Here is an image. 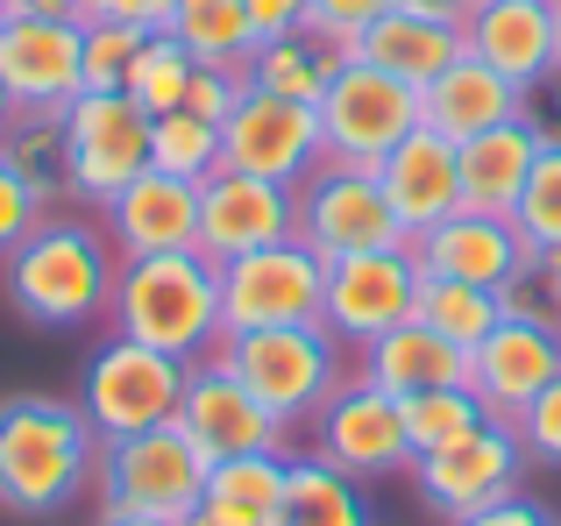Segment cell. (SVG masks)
<instances>
[{
    "mask_svg": "<svg viewBox=\"0 0 561 526\" xmlns=\"http://www.w3.org/2000/svg\"><path fill=\"white\" fill-rule=\"evenodd\" d=\"M100 434L79 399L57 391H8L0 399V513L50 526L93 491Z\"/></svg>",
    "mask_w": 561,
    "mask_h": 526,
    "instance_id": "6da1fadb",
    "label": "cell"
},
{
    "mask_svg": "<svg viewBox=\"0 0 561 526\" xmlns=\"http://www.w3.org/2000/svg\"><path fill=\"white\" fill-rule=\"evenodd\" d=\"M114 277H122V250L107 242V228L79 221V214H57V207L28 228L22 250L0 256V291H8V306L28 328H50V334L107 320Z\"/></svg>",
    "mask_w": 561,
    "mask_h": 526,
    "instance_id": "7a4b0ae2",
    "label": "cell"
},
{
    "mask_svg": "<svg viewBox=\"0 0 561 526\" xmlns=\"http://www.w3.org/2000/svg\"><path fill=\"white\" fill-rule=\"evenodd\" d=\"M107 328L128 342H150L179 363H199L220 348V263L199 250L122 256Z\"/></svg>",
    "mask_w": 561,
    "mask_h": 526,
    "instance_id": "3957f363",
    "label": "cell"
},
{
    "mask_svg": "<svg viewBox=\"0 0 561 526\" xmlns=\"http://www.w3.org/2000/svg\"><path fill=\"white\" fill-rule=\"evenodd\" d=\"M214 363H228V370L242 377V385L256 391L277 420H291V427H299V420H313L320 405L334 399V385L356 370V363H348V348L328 334V320L256 328V334H220Z\"/></svg>",
    "mask_w": 561,
    "mask_h": 526,
    "instance_id": "277c9868",
    "label": "cell"
},
{
    "mask_svg": "<svg viewBox=\"0 0 561 526\" xmlns=\"http://www.w3.org/2000/svg\"><path fill=\"white\" fill-rule=\"evenodd\" d=\"M206 477H214V456L179 427H142L122 434V442H100V470H93V499L100 513H150V519H192L206 499Z\"/></svg>",
    "mask_w": 561,
    "mask_h": 526,
    "instance_id": "5b68a950",
    "label": "cell"
},
{
    "mask_svg": "<svg viewBox=\"0 0 561 526\" xmlns=\"http://www.w3.org/2000/svg\"><path fill=\"white\" fill-rule=\"evenodd\" d=\"M185 370L192 363L164 356V348H150V342H128V334L107 328L93 342V356L79 363V405H85V420H93L100 442H122V434L179 420Z\"/></svg>",
    "mask_w": 561,
    "mask_h": 526,
    "instance_id": "8992f818",
    "label": "cell"
},
{
    "mask_svg": "<svg viewBox=\"0 0 561 526\" xmlns=\"http://www.w3.org/2000/svg\"><path fill=\"white\" fill-rule=\"evenodd\" d=\"M320 306H328V263L299 236L220 263V334L299 328V320H320Z\"/></svg>",
    "mask_w": 561,
    "mask_h": 526,
    "instance_id": "52a82bcc",
    "label": "cell"
},
{
    "mask_svg": "<svg viewBox=\"0 0 561 526\" xmlns=\"http://www.w3.org/2000/svg\"><path fill=\"white\" fill-rule=\"evenodd\" d=\"M220 164L299 193V185L328 164L320 107H306V100H277V93H263V85H249V93L234 100V114L220 122Z\"/></svg>",
    "mask_w": 561,
    "mask_h": 526,
    "instance_id": "ba28073f",
    "label": "cell"
},
{
    "mask_svg": "<svg viewBox=\"0 0 561 526\" xmlns=\"http://www.w3.org/2000/svg\"><path fill=\"white\" fill-rule=\"evenodd\" d=\"M412 128H420V85L391 79V71L363 65V57H348L342 79H334L328 100H320V136H328L334 164L377 171Z\"/></svg>",
    "mask_w": 561,
    "mask_h": 526,
    "instance_id": "9c48e42d",
    "label": "cell"
},
{
    "mask_svg": "<svg viewBox=\"0 0 561 526\" xmlns=\"http://www.w3.org/2000/svg\"><path fill=\"white\" fill-rule=\"evenodd\" d=\"M519 470H526V448H519V434H512V420H483L462 442H440V448H426V456H412L420 505L448 526L483 513V505H497V499H512V491H519Z\"/></svg>",
    "mask_w": 561,
    "mask_h": 526,
    "instance_id": "30bf717a",
    "label": "cell"
},
{
    "mask_svg": "<svg viewBox=\"0 0 561 526\" xmlns=\"http://www.w3.org/2000/svg\"><path fill=\"white\" fill-rule=\"evenodd\" d=\"M299 242L320 263H342V256H363V250H405V228H398L377 171L334 164L328 157V164L299 185Z\"/></svg>",
    "mask_w": 561,
    "mask_h": 526,
    "instance_id": "8fae6325",
    "label": "cell"
},
{
    "mask_svg": "<svg viewBox=\"0 0 561 526\" xmlns=\"http://www.w3.org/2000/svg\"><path fill=\"white\" fill-rule=\"evenodd\" d=\"M65 142H71V199L93 214L128 179L150 171V114L128 93H79L65 107Z\"/></svg>",
    "mask_w": 561,
    "mask_h": 526,
    "instance_id": "7c38bea8",
    "label": "cell"
},
{
    "mask_svg": "<svg viewBox=\"0 0 561 526\" xmlns=\"http://www.w3.org/2000/svg\"><path fill=\"white\" fill-rule=\"evenodd\" d=\"M306 427H313V456L334 462V470H348V477H398V470H412L405 405H398L391 391H377L370 377H356V370L334 385V399L320 405Z\"/></svg>",
    "mask_w": 561,
    "mask_h": 526,
    "instance_id": "4fadbf2b",
    "label": "cell"
},
{
    "mask_svg": "<svg viewBox=\"0 0 561 526\" xmlns=\"http://www.w3.org/2000/svg\"><path fill=\"white\" fill-rule=\"evenodd\" d=\"M420 256L405 250H363V256H342L328 263V306H320V320H328V334L342 348H363L377 342V334L405 328L412 313H420Z\"/></svg>",
    "mask_w": 561,
    "mask_h": 526,
    "instance_id": "5bb4252c",
    "label": "cell"
},
{
    "mask_svg": "<svg viewBox=\"0 0 561 526\" xmlns=\"http://www.w3.org/2000/svg\"><path fill=\"white\" fill-rule=\"evenodd\" d=\"M179 427L206 448L214 462L228 456H263V448H285L291 442V420H277L228 363L199 356L185 370V399H179Z\"/></svg>",
    "mask_w": 561,
    "mask_h": 526,
    "instance_id": "9a60e30c",
    "label": "cell"
},
{
    "mask_svg": "<svg viewBox=\"0 0 561 526\" xmlns=\"http://www.w3.org/2000/svg\"><path fill=\"white\" fill-rule=\"evenodd\" d=\"M561 377V320L505 313L477 348H469V391L483 399L491 420H519Z\"/></svg>",
    "mask_w": 561,
    "mask_h": 526,
    "instance_id": "2e32d148",
    "label": "cell"
},
{
    "mask_svg": "<svg viewBox=\"0 0 561 526\" xmlns=\"http://www.w3.org/2000/svg\"><path fill=\"white\" fill-rule=\"evenodd\" d=\"M0 79L22 114H65L85 93V22L8 14L0 28Z\"/></svg>",
    "mask_w": 561,
    "mask_h": 526,
    "instance_id": "e0dca14e",
    "label": "cell"
},
{
    "mask_svg": "<svg viewBox=\"0 0 561 526\" xmlns=\"http://www.w3.org/2000/svg\"><path fill=\"white\" fill-rule=\"evenodd\" d=\"M299 236V193L271 179L220 164L214 179H199V256L228 263L242 250H271V242Z\"/></svg>",
    "mask_w": 561,
    "mask_h": 526,
    "instance_id": "ac0fdd59",
    "label": "cell"
},
{
    "mask_svg": "<svg viewBox=\"0 0 561 526\" xmlns=\"http://www.w3.org/2000/svg\"><path fill=\"white\" fill-rule=\"evenodd\" d=\"M462 50L483 57L497 79L526 85L561 79V22L554 0H477V14L462 22Z\"/></svg>",
    "mask_w": 561,
    "mask_h": 526,
    "instance_id": "d6986e66",
    "label": "cell"
},
{
    "mask_svg": "<svg viewBox=\"0 0 561 526\" xmlns=\"http://www.w3.org/2000/svg\"><path fill=\"white\" fill-rule=\"evenodd\" d=\"M100 228L122 256H164V250H199V185L171 171H142L100 207Z\"/></svg>",
    "mask_w": 561,
    "mask_h": 526,
    "instance_id": "ffe728a7",
    "label": "cell"
},
{
    "mask_svg": "<svg viewBox=\"0 0 561 526\" xmlns=\"http://www.w3.org/2000/svg\"><path fill=\"white\" fill-rule=\"evenodd\" d=\"M412 256H420L426 277H462V285H483V291H505L512 271H519L526 256V236L512 214H477V207H455L440 228H426L420 242H412Z\"/></svg>",
    "mask_w": 561,
    "mask_h": 526,
    "instance_id": "44dd1931",
    "label": "cell"
},
{
    "mask_svg": "<svg viewBox=\"0 0 561 526\" xmlns=\"http://www.w3.org/2000/svg\"><path fill=\"white\" fill-rule=\"evenodd\" d=\"M377 185H383V199H391L405 242H420L426 228H440L455 207H462V164H455V142L434 136V128H412V136L377 164Z\"/></svg>",
    "mask_w": 561,
    "mask_h": 526,
    "instance_id": "7402d4cb",
    "label": "cell"
},
{
    "mask_svg": "<svg viewBox=\"0 0 561 526\" xmlns=\"http://www.w3.org/2000/svg\"><path fill=\"white\" fill-rule=\"evenodd\" d=\"M540 142H548V128H540V114H512V122L483 128V136L455 142V164H462V207L477 214H512L526 193V171H534Z\"/></svg>",
    "mask_w": 561,
    "mask_h": 526,
    "instance_id": "603a6c76",
    "label": "cell"
},
{
    "mask_svg": "<svg viewBox=\"0 0 561 526\" xmlns=\"http://www.w3.org/2000/svg\"><path fill=\"white\" fill-rule=\"evenodd\" d=\"M512 114H526V85L497 79V71L469 50L455 57L434 85H420V128H434V136H448V142H469V136H483V128L512 122Z\"/></svg>",
    "mask_w": 561,
    "mask_h": 526,
    "instance_id": "cb8c5ba5",
    "label": "cell"
},
{
    "mask_svg": "<svg viewBox=\"0 0 561 526\" xmlns=\"http://www.w3.org/2000/svg\"><path fill=\"white\" fill-rule=\"evenodd\" d=\"M356 377H370V385L391 391V399H412V391L469 385V356L448 342V334H434L420 313H412L405 328H391V334H377V342L356 348Z\"/></svg>",
    "mask_w": 561,
    "mask_h": 526,
    "instance_id": "d4e9b609",
    "label": "cell"
},
{
    "mask_svg": "<svg viewBox=\"0 0 561 526\" xmlns=\"http://www.w3.org/2000/svg\"><path fill=\"white\" fill-rule=\"evenodd\" d=\"M348 57H356V50H348L334 28L299 22V28H285V36L256 43V57H249V85H263V93H277V100H306V107H320L328 85L342 79Z\"/></svg>",
    "mask_w": 561,
    "mask_h": 526,
    "instance_id": "484cf974",
    "label": "cell"
},
{
    "mask_svg": "<svg viewBox=\"0 0 561 526\" xmlns=\"http://www.w3.org/2000/svg\"><path fill=\"white\" fill-rule=\"evenodd\" d=\"M348 50H356L363 65L405 79V85H434L440 71L462 57V28H455V22H434V14H412V8H391V14H377V22L363 28Z\"/></svg>",
    "mask_w": 561,
    "mask_h": 526,
    "instance_id": "4316f807",
    "label": "cell"
},
{
    "mask_svg": "<svg viewBox=\"0 0 561 526\" xmlns=\"http://www.w3.org/2000/svg\"><path fill=\"white\" fill-rule=\"evenodd\" d=\"M291 448H263V456H228L206 477L199 513L214 526H277V499H285Z\"/></svg>",
    "mask_w": 561,
    "mask_h": 526,
    "instance_id": "83f0119b",
    "label": "cell"
},
{
    "mask_svg": "<svg viewBox=\"0 0 561 526\" xmlns=\"http://www.w3.org/2000/svg\"><path fill=\"white\" fill-rule=\"evenodd\" d=\"M277 526H377V519H370V499H363V477L334 470V462H320L313 448H306L285 470Z\"/></svg>",
    "mask_w": 561,
    "mask_h": 526,
    "instance_id": "f1b7e54d",
    "label": "cell"
},
{
    "mask_svg": "<svg viewBox=\"0 0 561 526\" xmlns=\"http://www.w3.org/2000/svg\"><path fill=\"white\" fill-rule=\"evenodd\" d=\"M171 36H179L199 65H220V71H249V57H256V43H263L242 0H179Z\"/></svg>",
    "mask_w": 561,
    "mask_h": 526,
    "instance_id": "f546056e",
    "label": "cell"
},
{
    "mask_svg": "<svg viewBox=\"0 0 561 526\" xmlns=\"http://www.w3.org/2000/svg\"><path fill=\"white\" fill-rule=\"evenodd\" d=\"M8 164L28 179V193L43 199V207H65L71 199V142H65V114H22V122L8 128Z\"/></svg>",
    "mask_w": 561,
    "mask_h": 526,
    "instance_id": "4dcf8cb0",
    "label": "cell"
},
{
    "mask_svg": "<svg viewBox=\"0 0 561 526\" xmlns=\"http://www.w3.org/2000/svg\"><path fill=\"white\" fill-rule=\"evenodd\" d=\"M420 320L434 334H448V342L469 356V348L505 320V306H497V291L462 285V277H420Z\"/></svg>",
    "mask_w": 561,
    "mask_h": 526,
    "instance_id": "1f68e13d",
    "label": "cell"
},
{
    "mask_svg": "<svg viewBox=\"0 0 561 526\" xmlns=\"http://www.w3.org/2000/svg\"><path fill=\"white\" fill-rule=\"evenodd\" d=\"M192 71H199V57H192L185 43L171 36V28H150V36H142V50H136V71H128V85H122V93H128V100H136V107L157 122V114L185 107Z\"/></svg>",
    "mask_w": 561,
    "mask_h": 526,
    "instance_id": "d6a6232c",
    "label": "cell"
},
{
    "mask_svg": "<svg viewBox=\"0 0 561 526\" xmlns=\"http://www.w3.org/2000/svg\"><path fill=\"white\" fill-rule=\"evenodd\" d=\"M150 164L171 171V179H192V185L214 179L220 171V128L199 122V114H185V107L157 114L150 122Z\"/></svg>",
    "mask_w": 561,
    "mask_h": 526,
    "instance_id": "836d02e7",
    "label": "cell"
},
{
    "mask_svg": "<svg viewBox=\"0 0 561 526\" xmlns=\"http://www.w3.org/2000/svg\"><path fill=\"white\" fill-rule=\"evenodd\" d=\"M512 221H519L526 250L534 256H561V136L540 142L534 171H526V193L519 207H512Z\"/></svg>",
    "mask_w": 561,
    "mask_h": 526,
    "instance_id": "e575fe53",
    "label": "cell"
},
{
    "mask_svg": "<svg viewBox=\"0 0 561 526\" xmlns=\"http://www.w3.org/2000/svg\"><path fill=\"white\" fill-rule=\"evenodd\" d=\"M405 405V434H412V456H426V448H440V442H462L469 427H483V399L469 385H440V391H412V399H398Z\"/></svg>",
    "mask_w": 561,
    "mask_h": 526,
    "instance_id": "d590c367",
    "label": "cell"
},
{
    "mask_svg": "<svg viewBox=\"0 0 561 526\" xmlns=\"http://www.w3.org/2000/svg\"><path fill=\"white\" fill-rule=\"evenodd\" d=\"M150 28L128 22H85V93H122L128 71H136V50Z\"/></svg>",
    "mask_w": 561,
    "mask_h": 526,
    "instance_id": "8d00e7d4",
    "label": "cell"
},
{
    "mask_svg": "<svg viewBox=\"0 0 561 526\" xmlns=\"http://www.w3.org/2000/svg\"><path fill=\"white\" fill-rule=\"evenodd\" d=\"M497 306L526 320H561V256H526L512 271V285L497 291Z\"/></svg>",
    "mask_w": 561,
    "mask_h": 526,
    "instance_id": "74e56055",
    "label": "cell"
},
{
    "mask_svg": "<svg viewBox=\"0 0 561 526\" xmlns=\"http://www.w3.org/2000/svg\"><path fill=\"white\" fill-rule=\"evenodd\" d=\"M512 434H519L526 462H540V470H561V377L540 391L534 405H526L519 420H512Z\"/></svg>",
    "mask_w": 561,
    "mask_h": 526,
    "instance_id": "f35d334b",
    "label": "cell"
},
{
    "mask_svg": "<svg viewBox=\"0 0 561 526\" xmlns=\"http://www.w3.org/2000/svg\"><path fill=\"white\" fill-rule=\"evenodd\" d=\"M43 214H50V207H43V199L28 193V179L8 164V150H0V256H8V250H22V242H28V228H36Z\"/></svg>",
    "mask_w": 561,
    "mask_h": 526,
    "instance_id": "ab89813d",
    "label": "cell"
},
{
    "mask_svg": "<svg viewBox=\"0 0 561 526\" xmlns=\"http://www.w3.org/2000/svg\"><path fill=\"white\" fill-rule=\"evenodd\" d=\"M249 93V71H220V65H199L192 71V85H185V114H199V122H228L234 114V100Z\"/></svg>",
    "mask_w": 561,
    "mask_h": 526,
    "instance_id": "60d3db41",
    "label": "cell"
},
{
    "mask_svg": "<svg viewBox=\"0 0 561 526\" xmlns=\"http://www.w3.org/2000/svg\"><path fill=\"white\" fill-rule=\"evenodd\" d=\"M391 8H398V0H313V22L334 28L342 43H356L363 28H370L377 14H391Z\"/></svg>",
    "mask_w": 561,
    "mask_h": 526,
    "instance_id": "b9f144b4",
    "label": "cell"
},
{
    "mask_svg": "<svg viewBox=\"0 0 561 526\" xmlns=\"http://www.w3.org/2000/svg\"><path fill=\"white\" fill-rule=\"evenodd\" d=\"M179 0H85V22H128V28H171Z\"/></svg>",
    "mask_w": 561,
    "mask_h": 526,
    "instance_id": "7bdbcfd3",
    "label": "cell"
},
{
    "mask_svg": "<svg viewBox=\"0 0 561 526\" xmlns=\"http://www.w3.org/2000/svg\"><path fill=\"white\" fill-rule=\"evenodd\" d=\"M455 526H561L540 499H526V491H512V499H497V505H483V513H469V519H455Z\"/></svg>",
    "mask_w": 561,
    "mask_h": 526,
    "instance_id": "ee69618b",
    "label": "cell"
},
{
    "mask_svg": "<svg viewBox=\"0 0 561 526\" xmlns=\"http://www.w3.org/2000/svg\"><path fill=\"white\" fill-rule=\"evenodd\" d=\"M249 22H256V36H285V28L313 22V0H242Z\"/></svg>",
    "mask_w": 561,
    "mask_h": 526,
    "instance_id": "f6af8a7d",
    "label": "cell"
},
{
    "mask_svg": "<svg viewBox=\"0 0 561 526\" xmlns=\"http://www.w3.org/2000/svg\"><path fill=\"white\" fill-rule=\"evenodd\" d=\"M8 14H36V22H85V0H8Z\"/></svg>",
    "mask_w": 561,
    "mask_h": 526,
    "instance_id": "bcb514c9",
    "label": "cell"
},
{
    "mask_svg": "<svg viewBox=\"0 0 561 526\" xmlns=\"http://www.w3.org/2000/svg\"><path fill=\"white\" fill-rule=\"evenodd\" d=\"M398 8H412V14H434V22H455V28H462L469 14H477V0H398Z\"/></svg>",
    "mask_w": 561,
    "mask_h": 526,
    "instance_id": "7dc6e473",
    "label": "cell"
},
{
    "mask_svg": "<svg viewBox=\"0 0 561 526\" xmlns=\"http://www.w3.org/2000/svg\"><path fill=\"white\" fill-rule=\"evenodd\" d=\"M93 526H171V519H150V513H100Z\"/></svg>",
    "mask_w": 561,
    "mask_h": 526,
    "instance_id": "c3c4849f",
    "label": "cell"
},
{
    "mask_svg": "<svg viewBox=\"0 0 561 526\" xmlns=\"http://www.w3.org/2000/svg\"><path fill=\"white\" fill-rule=\"evenodd\" d=\"M22 122V107H14V93H8V79H0V142H8V128Z\"/></svg>",
    "mask_w": 561,
    "mask_h": 526,
    "instance_id": "681fc988",
    "label": "cell"
},
{
    "mask_svg": "<svg viewBox=\"0 0 561 526\" xmlns=\"http://www.w3.org/2000/svg\"><path fill=\"white\" fill-rule=\"evenodd\" d=\"M179 526H214V519H206V513H192V519H179Z\"/></svg>",
    "mask_w": 561,
    "mask_h": 526,
    "instance_id": "f907efd6",
    "label": "cell"
},
{
    "mask_svg": "<svg viewBox=\"0 0 561 526\" xmlns=\"http://www.w3.org/2000/svg\"><path fill=\"white\" fill-rule=\"evenodd\" d=\"M0 28H8V0H0Z\"/></svg>",
    "mask_w": 561,
    "mask_h": 526,
    "instance_id": "816d5d0a",
    "label": "cell"
},
{
    "mask_svg": "<svg viewBox=\"0 0 561 526\" xmlns=\"http://www.w3.org/2000/svg\"><path fill=\"white\" fill-rule=\"evenodd\" d=\"M554 22H561V0H554Z\"/></svg>",
    "mask_w": 561,
    "mask_h": 526,
    "instance_id": "f5cc1de1",
    "label": "cell"
}]
</instances>
